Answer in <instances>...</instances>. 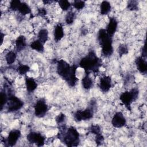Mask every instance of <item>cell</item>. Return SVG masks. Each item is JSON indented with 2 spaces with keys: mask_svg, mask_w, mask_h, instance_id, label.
<instances>
[{
  "mask_svg": "<svg viewBox=\"0 0 147 147\" xmlns=\"http://www.w3.org/2000/svg\"><path fill=\"white\" fill-rule=\"evenodd\" d=\"M64 29L61 24L56 25L54 30V40L56 42H59L64 37Z\"/></svg>",
  "mask_w": 147,
  "mask_h": 147,
  "instance_id": "15",
  "label": "cell"
},
{
  "mask_svg": "<svg viewBox=\"0 0 147 147\" xmlns=\"http://www.w3.org/2000/svg\"><path fill=\"white\" fill-rule=\"evenodd\" d=\"M21 3L20 0H12L10 3V9L13 11H17Z\"/></svg>",
  "mask_w": 147,
  "mask_h": 147,
  "instance_id": "29",
  "label": "cell"
},
{
  "mask_svg": "<svg viewBox=\"0 0 147 147\" xmlns=\"http://www.w3.org/2000/svg\"><path fill=\"white\" fill-rule=\"evenodd\" d=\"M58 3L60 7V8L63 11H67L68 10L71 6V3L69 1L66 0H60L58 1Z\"/></svg>",
  "mask_w": 147,
  "mask_h": 147,
  "instance_id": "25",
  "label": "cell"
},
{
  "mask_svg": "<svg viewBox=\"0 0 147 147\" xmlns=\"http://www.w3.org/2000/svg\"><path fill=\"white\" fill-rule=\"evenodd\" d=\"M21 135V133L20 130L18 129L12 130L9 132L7 138L5 140V142H6L7 146H13L16 144Z\"/></svg>",
  "mask_w": 147,
  "mask_h": 147,
  "instance_id": "10",
  "label": "cell"
},
{
  "mask_svg": "<svg viewBox=\"0 0 147 147\" xmlns=\"http://www.w3.org/2000/svg\"><path fill=\"white\" fill-rule=\"evenodd\" d=\"M38 40H40L43 44H44L48 38V32L46 29H41L38 34Z\"/></svg>",
  "mask_w": 147,
  "mask_h": 147,
  "instance_id": "21",
  "label": "cell"
},
{
  "mask_svg": "<svg viewBox=\"0 0 147 147\" xmlns=\"http://www.w3.org/2000/svg\"><path fill=\"white\" fill-rule=\"evenodd\" d=\"M111 6L109 2L107 1H103L102 2L100 5V12L102 15L107 14L111 10Z\"/></svg>",
  "mask_w": 147,
  "mask_h": 147,
  "instance_id": "19",
  "label": "cell"
},
{
  "mask_svg": "<svg viewBox=\"0 0 147 147\" xmlns=\"http://www.w3.org/2000/svg\"><path fill=\"white\" fill-rule=\"evenodd\" d=\"M27 140L30 144H34L38 146L44 145L45 138L40 133L32 131L27 135Z\"/></svg>",
  "mask_w": 147,
  "mask_h": 147,
  "instance_id": "9",
  "label": "cell"
},
{
  "mask_svg": "<svg viewBox=\"0 0 147 147\" xmlns=\"http://www.w3.org/2000/svg\"><path fill=\"white\" fill-rule=\"evenodd\" d=\"M65 118V114H63V113H60V114H59L56 118V121L57 122V123L58 124H60L61 123H63Z\"/></svg>",
  "mask_w": 147,
  "mask_h": 147,
  "instance_id": "33",
  "label": "cell"
},
{
  "mask_svg": "<svg viewBox=\"0 0 147 147\" xmlns=\"http://www.w3.org/2000/svg\"><path fill=\"white\" fill-rule=\"evenodd\" d=\"M18 11L22 15H26L31 13V8L25 2H21Z\"/></svg>",
  "mask_w": 147,
  "mask_h": 147,
  "instance_id": "22",
  "label": "cell"
},
{
  "mask_svg": "<svg viewBox=\"0 0 147 147\" xmlns=\"http://www.w3.org/2000/svg\"><path fill=\"white\" fill-rule=\"evenodd\" d=\"M126 120L121 112L118 111L114 114L111 120V123L114 127L120 128L126 125Z\"/></svg>",
  "mask_w": 147,
  "mask_h": 147,
  "instance_id": "11",
  "label": "cell"
},
{
  "mask_svg": "<svg viewBox=\"0 0 147 147\" xmlns=\"http://www.w3.org/2000/svg\"><path fill=\"white\" fill-rule=\"evenodd\" d=\"M90 131L95 135L100 133V129L98 125H92L90 127Z\"/></svg>",
  "mask_w": 147,
  "mask_h": 147,
  "instance_id": "32",
  "label": "cell"
},
{
  "mask_svg": "<svg viewBox=\"0 0 147 147\" xmlns=\"http://www.w3.org/2000/svg\"><path fill=\"white\" fill-rule=\"evenodd\" d=\"M30 48L35 50L38 52L42 53L44 51V44L38 40H36L33 41L30 45Z\"/></svg>",
  "mask_w": 147,
  "mask_h": 147,
  "instance_id": "20",
  "label": "cell"
},
{
  "mask_svg": "<svg viewBox=\"0 0 147 147\" xmlns=\"http://www.w3.org/2000/svg\"><path fill=\"white\" fill-rule=\"evenodd\" d=\"M127 7L131 11L137 10L138 9V2L136 1H129L127 3Z\"/></svg>",
  "mask_w": 147,
  "mask_h": 147,
  "instance_id": "31",
  "label": "cell"
},
{
  "mask_svg": "<svg viewBox=\"0 0 147 147\" xmlns=\"http://www.w3.org/2000/svg\"><path fill=\"white\" fill-rule=\"evenodd\" d=\"M135 63L137 66V69L140 72L145 74L147 72V63L144 57L142 56L138 57L136 60Z\"/></svg>",
  "mask_w": 147,
  "mask_h": 147,
  "instance_id": "14",
  "label": "cell"
},
{
  "mask_svg": "<svg viewBox=\"0 0 147 147\" xmlns=\"http://www.w3.org/2000/svg\"><path fill=\"white\" fill-rule=\"evenodd\" d=\"M138 94V90L137 88H133L130 91L122 92L119 96V99L129 110H131V105L134 101L137 100Z\"/></svg>",
  "mask_w": 147,
  "mask_h": 147,
  "instance_id": "5",
  "label": "cell"
},
{
  "mask_svg": "<svg viewBox=\"0 0 147 147\" xmlns=\"http://www.w3.org/2000/svg\"><path fill=\"white\" fill-rule=\"evenodd\" d=\"M75 14L72 11H69L68 12L65 16V22L68 25H71L75 20Z\"/></svg>",
  "mask_w": 147,
  "mask_h": 147,
  "instance_id": "24",
  "label": "cell"
},
{
  "mask_svg": "<svg viewBox=\"0 0 147 147\" xmlns=\"http://www.w3.org/2000/svg\"><path fill=\"white\" fill-rule=\"evenodd\" d=\"M38 13L41 16L45 15L47 14V11L44 8H40L38 10Z\"/></svg>",
  "mask_w": 147,
  "mask_h": 147,
  "instance_id": "36",
  "label": "cell"
},
{
  "mask_svg": "<svg viewBox=\"0 0 147 147\" xmlns=\"http://www.w3.org/2000/svg\"><path fill=\"white\" fill-rule=\"evenodd\" d=\"M146 42H145L144 43V45L142 47V55L141 56L143 57H146Z\"/></svg>",
  "mask_w": 147,
  "mask_h": 147,
  "instance_id": "35",
  "label": "cell"
},
{
  "mask_svg": "<svg viewBox=\"0 0 147 147\" xmlns=\"http://www.w3.org/2000/svg\"><path fill=\"white\" fill-rule=\"evenodd\" d=\"M85 5H86L85 2L83 1H79V0L74 1L72 3V6H74V7L78 10H80L83 9Z\"/></svg>",
  "mask_w": 147,
  "mask_h": 147,
  "instance_id": "28",
  "label": "cell"
},
{
  "mask_svg": "<svg viewBox=\"0 0 147 147\" xmlns=\"http://www.w3.org/2000/svg\"><path fill=\"white\" fill-rule=\"evenodd\" d=\"M94 111L92 107H88L84 110H78L74 114V118L78 121L88 120L92 118Z\"/></svg>",
  "mask_w": 147,
  "mask_h": 147,
  "instance_id": "8",
  "label": "cell"
},
{
  "mask_svg": "<svg viewBox=\"0 0 147 147\" xmlns=\"http://www.w3.org/2000/svg\"><path fill=\"white\" fill-rule=\"evenodd\" d=\"M79 64L82 68L84 69L86 74H89L90 71L97 73L102 65V61L96 56L94 51H91L80 60Z\"/></svg>",
  "mask_w": 147,
  "mask_h": 147,
  "instance_id": "2",
  "label": "cell"
},
{
  "mask_svg": "<svg viewBox=\"0 0 147 147\" xmlns=\"http://www.w3.org/2000/svg\"><path fill=\"white\" fill-rule=\"evenodd\" d=\"M9 96L7 95L5 91H1V110L3 109V106L7 103Z\"/></svg>",
  "mask_w": 147,
  "mask_h": 147,
  "instance_id": "26",
  "label": "cell"
},
{
  "mask_svg": "<svg viewBox=\"0 0 147 147\" xmlns=\"http://www.w3.org/2000/svg\"><path fill=\"white\" fill-rule=\"evenodd\" d=\"M48 110V105L44 99H38L34 105V114L38 118L44 117Z\"/></svg>",
  "mask_w": 147,
  "mask_h": 147,
  "instance_id": "7",
  "label": "cell"
},
{
  "mask_svg": "<svg viewBox=\"0 0 147 147\" xmlns=\"http://www.w3.org/2000/svg\"><path fill=\"white\" fill-rule=\"evenodd\" d=\"M118 52L120 56L126 55L128 53V48L126 45L121 44L118 48Z\"/></svg>",
  "mask_w": 147,
  "mask_h": 147,
  "instance_id": "30",
  "label": "cell"
},
{
  "mask_svg": "<svg viewBox=\"0 0 147 147\" xmlns=\"http://www.w3.org/2000/svg\"><path fill=\"white\" fill-rule=\"evenodd\" d=\"M7 110L9 112H14L18 111L24 105V102L18 97L10 95L7 102Z\"/></svg>",
  "mask_w": 147,
  "mask_h": 147,
  "instance_id": "6",
  "label": "cell"
},
{
  "mask_svg": "<svg viewBox=\"0 0 147 147\" xmlns=\"http://www.w3.org/2000/svg\"><path fill=\"white\" fill-rule=\"evenodd\" d=\"M17 57V55L14 51H9L8 52L5 56L6 61L7 64H12L16 60Z\"/></svg>",
  "mask_w": 147,
  "mask_h": 147,
  "instance_id": "23",
  "label": "cell"
},
{
  "mask_svg": "<svg viewBox=\"0 0 147 147\" xmlns=\"http://www.w3.org/2000/svg\"><path fill=\"white\" fill-rule=\"evenodd\" d=\"M63 137V141L68 146H76L80 141L79 133L74 127H69L67 130L64 129L60 131V138Z\"/></svg>",
  "mask_w": 147,
  "mask_h": 147,
  "instance_id": "4",
  "label": "cell"
},
{
  "mask_svg": "<svg viewBox=\"0 0 147 147\" xmlns=\"http://www.w3.org/2000/svg\"><path fill=\"white\" fill-rule=\"evenodd\" d=\"M112 38L105 29H100L98 31V41L102 48V53L105 57H109L113 53Z\"/></svg>",
  "mask_w": 147,
  "mask_h": 147,
  "instance_id": "3",
  "label": "cell"
},
{
  "mask_svg": "<svg viewBox=\"0 0 147 147\" xmlns=\"http://www.w3.org/2000/svg\"><path fill=\"white\" fill-rule=\"evenodd\" d=\"M42 2H44V3L45 5H46V4H48V3H51L52 1H43Z\"/></svg>",
  "mask_w": 147,
  "mask_h": 147,
  "instance_id": "38",
  "label": "cell"
},
{
  "mask_svg": "<svg viewBox=\"0 0 147 147\" xmlns=\"http://www.w3.org/2000/svg\"><path fill=\"white\" fill-rule=\"evenodd\" d=\"M112 86L111 77L109 76H103L99 80V86L100 89L103 92H106L110 90Z\"/></svg>",
  "mask_w": 147,
  "mask_h": 147,
  "instance_id": "12",
  "label": "cell"
},
{
  "mask_svg": "<svg viewBox=\"0 0 147 147\" xmlns=\"http://www.w3.org/2000/svg\"><path fill=\"white\" fill-rule=\"evenodd\" d=\"M104 140V137L102 136V134L100 133L96 135V137H95V142L98 145L100 144L101 143L103 142Z\"/></svg>",
  "mask_w": 147,
  "mask_h": 147,
  "instance_id": "34",
  "label": "cell"
},
{
  "mask_svg": "<svg viewBox=\"0 0 147 147\" xmlns=\"http://www.w3.org/2000/svg\"><path fill=\"white\" fill-rule=\"evenodd\" d=\"M82 84L83 87L86 90L90 89L93 86V81L89 76L88 74H86L82 80Z\"/></svg>",
  "mask_w": 147,
  "mask_h": 147,
  "instance_id": "18",
  "label": "cell"
},
{
  "mask_svg": "<svg viewBox=\"0 0 147 147\" xmlns=\"http://www.w3.org/2000/svg\"><path fill=\"white\" fill-rule=\"evenodd\" d=\"M1 44L2 45V44L3 41V37H4V34L2 32L1 33Z\"/></svg>",
  "mask_w": 147,
  "mask_h": 147,
  "instance_id": "37",
  "label": "cell"
},
{
  "mask_svg": "<svg viewBox=\"0 0 147 147\" xmlns=\"http://www.w3.org/2000/svg\"><path fill=\"white\" fill-rule=\"evenodd\" d=\"M118 26V22L114 17H110L109 18V23L107 25L106 30L107 33L111 36L113 37L115 34Z\"/></svg>",
  "mask_w": 147,
  "mask_h": 147,
  "instance_id": "13",
  "label": "cell"
},
{
  "mask_svg": "<svg viewBox=\"0 0 147 147\" xmlns=\"http://www.w3.org/2000/svg\"><path fill=\"white\" fill-rule=\"evenodd\" d=\"M30 70V67L27 65H20L17 68V71L21 75H25Z\"/></svg>",
  "mask_w": 147,
  "mask_h": 147,
  "instance_id": "27",
  "label": "cell"
},
{
  "mask_svg": "<svg viewBox=\"0 0 147 147\" xmlns=\"http://www.w3.org/2000/svg\"><path fill=\"white\" fill-rule=\"evenodd\" d=\"M25 86L29 92H33L37 87V84L33 78L26 76L25 78Z\"/></svg>",
  "mask_w": 147,
  "mask_h": 147,
  "instance_id": "16",
  "label": "cell"
},
{
  "mask_svg": "<svg viewBox=\"0 0 147 147\" xmlns=\"http://www.w3.org/2000/svg\"><path fill=\"white\" fill-rule=\"evenodd\" d=\"M26 46V38L23 35L19 36L16 40V47L17 51H21Z\"/></svg>",
  "mask_w": 147,
  "mask_h": 147,
  "instance_id": "17",
  "label": "cell"
},
{
  "mask_svg": "<svg viewBox=\"0 0 147 147\" xmlns=\"http://www.w3.org/2000/svg\"><path fill=\"white\" fill-rule=\"evenodd\" d=\"M77 67L75 65H70L64 60L61 59L57 62V72L71 87H74L78 81L76 76Z\"/></svg>",
  "mask_w": 147,
  "mask_h": 147,
  "instance_id": "1",
  "label": "cell"
}]
</instances>
